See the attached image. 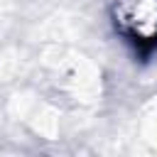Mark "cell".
Returning <instances> with one entry per match:
<instances>
[{"mask_svg": "<svg viewBox=\"0 0 157 157\" xmlns=\"http://www.w3.org/2000/svg\"><path fill=\"white\" fill-rule=\"evenodd\" d=\"M115 29L137 49L157 47V0H118L113 7Z\"/></svg>", "mask_w": 157, "mask_h": 157, "instance_id": "cell-1", "label": "cell"}]
</instances>
